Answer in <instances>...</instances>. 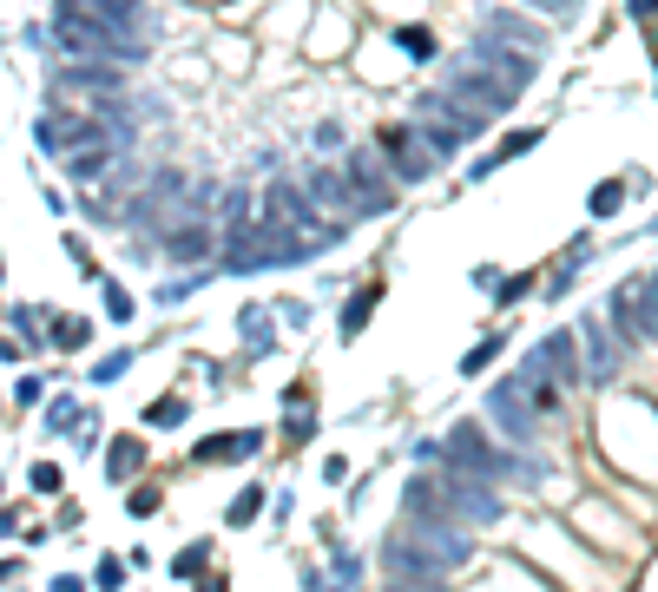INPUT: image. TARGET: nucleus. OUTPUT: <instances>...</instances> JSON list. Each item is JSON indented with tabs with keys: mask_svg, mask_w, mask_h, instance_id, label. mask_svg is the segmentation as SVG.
<instances>
[{
	"mask_svg": "<svg viewBox=\"0 0 658 592\" xmlns=\"http://www.w3.org/2000/svg\"><path fill=\"white\" fill-rule=\"evenodd\" d=\"M402 540H415L428 553V560L441 566V573H455L461 560H468V527H455V520H428V514H408Z\"/></svg>",
	"mask_w": 658,
	"mask_h": 592,
	"instance_id": "obj_1",
	"label": "nucleus"
},
{
	"mask_svg": "<svg viewBox=\"0 0 658 592\" xmlns=\"http://www.w3.org/2000/svg\"><path fill=\"white\" fill-rule=\"evenodd\" d=\"M53 47L66 53V60H132L112 33H99V27H86V20H53Z\"/></svg>",
	"mask_w": 658,
	"mask_h": 592,
	"instance_id": "obj_5",
	"label": "nucleus"
},
{
	"mask_svg": "<svg viewBox=\"0 0 658 592\" xmlns=\"http://www.w3.org/2000/svg\"><path fill=\"white\" fill-rule=\"evenodd\" d=\"M533 356L547 362V375H553V382H580V336H573V329L547 336V343L533 349Z\"/></svg>",
	"mask_w": 658,
	"mask_h": 592,
	"instance_id": "obj_13",
	"label": "nucleus"
},
{
	"mask_svg": "<svg viewBox=\"0 0 658 592\" xmlns=\"http://www.w3.org/2000/svg\"><path fill=\"white\" fill-rule=\"evenodd\" d=\"M382 566H389V579H402V586H441V579H448V573H441V566L422 553V546L402 540V533L382 546Z\"/></svg>",
	"mask_w": 658,
	"mask_h": 592,
	"instance_id": "obj_8",
	"label": "nucleus"
},
{
	"mask_svg": "<svg viewBox=\"0 0 658 592\" xmlns=\"http://www.w3.org/2000/svg\"><path fill=\"white\" fill-rule=\"evenodd\" d=\"M612 323H619V336H626V343H645V323H639V296H632V283L612 296Z\"/></svg>",
	"mask_w": 658,
	"mask_h": 592,
	"instance_id": "obj_16",
	"label": "nucleus"
},
{
	"mask_svg": "<svg viewBox=\"0 0 658 592\" xmlns=\"http://www.w3.org/2000/svg\"><path fill=\"white\" fill-rule=\"evenodd\" d=\"M343 178H349V198H356V211H389V204H395V172L382 165L376 152H349Z\"/></svg>",
	"mask_w": 658,
	"mask_h": 592,
	"instance_id": "obj_2",
	"label": "nucleus"
},
{
	"mask_svg": "<svg viewBox=\"0 0 658 592\" xmlns=\"http://www.w3.org/2000/svg\"><path fill=\"white\" fill-rule=\"evenodd\" d=\"M389 592H435V586H402V579H395V586Z\"/></svg>",
	"mask_w": 658,
	"mask_h": 592,
	"instance_id": "obj_28",
	"label": "nucleus"
},
{
	"mask_svg": "<svg viewBox=\"0 0 658 592\" xmlns=\"http://www.w3.org/2000/svg\"><path fill=\"white\" fill-rule=\"evenodd\" d=\"M422 125H428V139H435V152H448V145H461V139L481 132V119L461 112L448 93H422Z\"/></svg>",
	"mask_w": 658,
	"mask_h": 592,
	"instance_id": "obj_4",
	"label": "nucleus"
},
{
	"mask_svg": "<svg viewBox=\"0 0 658 592\" xmlns=\"http://www.w3.org/2000/svg\"><path fill=\"white\" fill-rule=\"evenodd\" d=\"M448 461L455 468H468V474H481V481H494V474H507V461L494 448H487V435L474 428V421H461L455 435H448Z\"/></svg>",
	"mask_w": 658,
	"mask_h": 592,
	"instance_id": "obj_7",
	"label": "nucleus"
},
{
	"mask_svg": "<svg viewBox=\"0 0 658 592\" xmlns=\"http://www.w3.org/2000/svg\"><path fill=\"white\" fill-rule=\"evenodd\" d=\"M158 250H165L172 264H204V257L218 250V231H211V218H178L172 231L158 237Z\"/></svg>",
	"mask_w": 658,
	"mask_h": 592,
	"instance_id": "obj_9",
	"label": "nucleus"
},
{
	"mask_svg": "<svg viewBox=\"0 0 658 592\" xmlns=\"http://www.w3.org/2000/svg\"><path fill=\"white\" fill-rule=\"evenodd\" d=\"M487 40H501V47L527 53L533 66L547 60V33H540V27H527V20H520V14H494V20H487Z\"/></svg>",
	"mask_w": 658,
	"mask_h": 592,
	"instance_id": "obj_12",
	"label": "nucleus"
},
{
	"mask_svg": "<svg viewBox=\"0 0 658 592\" xmlns=\"http://www.w3.org/2000/svg\"><path fill=\"white\" fill-rule=\"evenodd\" d=\"M303 198H310V204H323V211H329V224H336V218H356V198H349L343 165H316V172L303 178Z\"/></svg>",
	"mask_w": 658,
	"mask_h": 592,
	"instance_id": "obj_10",
	"label": "nucleus"
},
{
	"mask_svg": "<svg viewBox=\"0 0 658 592\" xmlns=\"http://www.w3.org/2000/svg\"><path fill=\"white\" fill-rule=\"evenodd\" d=\"M152 421H165V428H172V421H185V402H152Z\"/></svg>",
	"mask_w": 658,
	"mask_h": 592,
	"instance_id": "obj_23",
	"label": "nucleus"
},
{
	"mask_svg": "<svg viewBox=\"0 0 658 592\" xmlns=\"http://www.w3.org/2000/svg\"><path fill=\"white\" fill-rule=\"evenodd\" d=\"M632 7L645 14V33H658V20H652V14H658V0H632Z\"/></svg>",
	"mask_w": 658,
	"mask_h": 592,
	"instance_id": "obj_27",
	"label": "nucleus"
},
{
	"mask_svg": "<svg viewBox=\"0 0 658 592\" xmlns=\"http://www.w3.org/2000/svg\"><path fill=\"white\" fill-rule=\"evenodd\" d=\"M244 329H251V343L270 349V316H264V310H244Z\"/></svg>",
	"mask_w": 658,
	"mask_h": 592,
	"instance_id": "obj_22",
	"label": "nucleus"
},
{
	"mask_svg": "<svg viewBox=\"0 0 658 592\" xmlns=\"http://www.w3.org/2000/svg\"><path fill=\"white\" fill-rule=\"evenodd\" d=\"M527 7H540V14H553V20H566V14H573V0H527Z\"/></svg>",
	"mask_w": 658,
	"mask_h": 592,
	"instance_id": "obj_26",
	"label": "nucleus"
},
{
	"mask_svg": "<svg viewBox=\"0 0 658 592\" xmlns=\"http://www.w3.org/2000/svg\"><path fill=\"white\" fill-rule=\"evenodd\" d=\"M632 296H639V323H645V343H658V277H639V283H632Z\"/></svg>",
	"mask_w": 658,
	"mask_h": 592,
	"instance_id": "obj_17",
	"label": "nucleus"
},
{
	"mask_svg": "<svg viewBox=\"0 0 658 592\" xmlns=\"http://www.w3.org/2000/svg\"><path fill=\"white\" fill-rule=\"evenodd\" d=\"M619 204H626V185H599L593 191V211H619Z\"/></svg>",
	"mask_w": 658,
	"mask_h": 592,
	"instance_id": "obj_20",
	"label": "nucleus"
},
{
	"mask_svg": "<svg viewBox=\"0 0 658 592\" xmlns=\"http://www.w3.org/2000/svg\"><path fill=\"white\" fill-rule=\"evenodd\" d=\"M139 468H145V441L119 435V441H112V454H106V474H112V481H132Z\"/></svg>",
	"mask_w": 658,
	"mask_h": 592,
	"instance_id": "obj_14",
	"label": "nucleus"
},
{
	"mask_svg": "<svg viewBox=\"0 0 658 592\" xmlns=\"http://www.w3.org/2000/svg\"><path fill=\"white\" fill-rule=\"evenodd\" d=\"M369 310H376V283H369V290H356V296H349V310H343V329H349V336H356V329H362V316H369Z\"/></svg>",
	"mask_w": 658,
	"mask_h": 592,
	"instance_id": "obj_18",
	"label": "nucleus"
},
{
	"mask_svg": "<svg viewBox=\"0 0 658 592\" xmlns=\"http://www.w3.org/2000/svg\"><path fill=\"white\" fill-rule=\"evenodd\" d=\"M573 336H580V349H586V375H593V382H612L619 362H626V336L606 329V316H586Z\"/></svg>",
	"mask_w": 658,
	"mask_h": 592,
	"instance_id": "obj_3",
	"label": "nucleus"
},
{
	"mask_svg": "<svg viewBox=\"0 0 658 592\" xmlns=\"http://www.w3.org/2000/svg\"><path fill=\"white\" fill-rule=\"evenodd\" d=\"M204 592H224V579H211V586H204Z\"/></svg>",
	"mask_w": 658,
	"mask_h": 592,
	"instance_id": "obj_29",
	"label": "nucleus"
},
{
	"mask_svg": "<svg viewBox=\"0 0 658 592\" xmlns=\"http://www.w3.org/2000/svg\"><path fill=\"white\" fill-rule=\"evenodd\" d=\"M257 507H264V494H257V487H251V494H237V500H231V527L257 520Z\"/></svg>",
	"mask_w": 658,
	"mask_h": 592,
	"instance_id": "obj_19",
	"label": "nucleus"
},
{
	"mask_svg": "<svg viewBox=\"0 0 658 592\" xmlns=\"http://www.w3.org/2000/svg\"><path fill=\"white\" fill-rule=\"evenodd\" d=\"M33 487L40 494H60V468H33Z\"/></svg>",
	"mask_w": 658,
	"mask_h": 592,
	"instance_id": "obj_24",
	"label": "nucleus"
},
{
	"mask_svg": "<svg viewBox=\"0 0 658 592\" xmlns=\"http://www.w3.org/2000/svg\"><path fill=\"white\" fill-rule=\"evenodd\" d=\"M382 158H389L395 178H428L435 172V145H422L408 125H389V132H382Z\"/></svg>",
	"mask_w": 658,
	"mask_h": 592,
	"instance_id": "obj_6",
	"label": "nucleus"
},
{
	"mask_svg": "<svg viewBox=\"0 0 658 592\" xmlns=\"http://www.w3.org/2000/svg\"><path fill=\"white\" fill-rule=\"evenodd\" d=\"M494 356H501V343H494V336H487V343H481V349H474V356H468V375L481 369V362H494Z\"/></svg>",
	"mask_w": 658,
	"mask_h": 592,
	"instance_id": "obj_25",
	"label": "nucleus"
},
{
	"mask_svg": "<svg viewBox=\"0 0 658 592\" xmlns=\"http://www.w3.org/2000/svg\"><path fill=\"white\" fill-rule=\"evenodd\" d=\"M487 408H494V421H501L514 441L533 435V402L520 395V382H501V389H487Z\"/></svg>",
	"mask_w": 658,
	"mask_h": 592,
	"instance_id": "obj_11",
	"label": "nucleus"
},
{
	"mask_svg": "<svg viewBox=\"0 0 658 592\" xmlns=\"http://www.w3.org/2000/svg\"><path fill=\"white\" fill-rule=\"evenodd\" d=\"M86 343V323H79V316H60V349H79Z\"/></svg>",
	"mask_w": 658,
	"mask_h": 592,
	"instance_id": "obj_21",
	"label": "nucleus"
},
{
	"mask_svg": "<svg viewBox=\"0 0 658 592\" xmlns=\"http://www.w3.org/2000/svg\"><path fill=\"white\" fill-rule=\"evenodd\" d=\"M257 441H264V435H218V441H204V448H198V461H251Z\"/></svg>",
	"mask_w": 658,
	"mask_h": 592,
	"instance_id": "obj_15",
	"label": "nucleus"
}]
</instances>
